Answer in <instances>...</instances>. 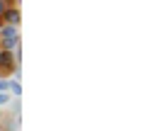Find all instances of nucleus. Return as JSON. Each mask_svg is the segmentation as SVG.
<instances>
[{
	"label": "nucleus",
	"mask_w": 146,
	"mask_h": 131,
	"mask_svg": "<svg viewBox=\"0 0 146 131\" xmlns=\"http://www.w3.org/2000/svg\"><path fill=\"white\" fill-rule=\"evenodd\" d=\"M10 5H15V0H0V15H3Z\"/></svg>",
	"instance_id": "423d86ee"
},
{
	"label": "nucleus",
	"mask_w": 146,
	"mask_h": 131,
	"mask_svg": "<svg viewBox=\"0 0 146 131\" xmlns=\"http://www.w3.org/2000/svg\"><path fill=\"white\" fill-rule=\"evenodd\" d=\"M7 85H10V80H0V92H7Z\"/></svg>",
	"instance_id": "0eeeda50"
},
{
	"label": "nucleus",
	"mask_w": 146,
	"mask_h": 131,
	"mask_svg": "<svg viewBox=\"0 0 146 131\" xmlns=\"http://www.w3.org/2000/svg\"><path fill=\"white\" fill-rule=\"evenodd\" d=\"M17 126H20V117H15V114H7V117H3L0 131H17Z\"/></svg>",
	"instance_id": "7ed1b4c3"
},
{
	"label": "nucleus",
	"mask_w": 146,
	"mask_h": 131,
	"mask_svg": "<svg viewBox=\"0 0 146 131\" xmlns=\"http://www.w3.org/2000/svg\"><path fill=\"white\" fill-rule=\"evenodd\" d=\"M10 102H12V97L7 92H0V107H10Z\"/></svg>",
	"instance_id": "39448f33"
},
{
	"label": "nucleus",
	"mask_w": 146,
	"mask_h": 131,
	"mask_svg": "<svg viewBox=\"0 0 146 131\" xmlns=\"http://www.w3.org/2000/svg\"><path fill=\"white\" fill-rule=\"evenodd\" d=\"M0 39H20V29L17 27H3L0 29Z\"/></svg>",
	"instance_id": "20e7f679"
},
{
	"label": "nucleus",
	"mask_w": 146,
	"mask_h": 131,
	"mask_svg": "<svg viewBox=\"0 0 146 131\" xmlns=\"http://www.w3.org/2000/svg\"><path fill=\"white\" fill-rule=\"evenodd\" d=\"M20 68L15 61V51H0V70H5V73H15V70Z\"/></svg>",
	"instance_id": "f03ea898"
},
{
	"label": "nucleus",
	"mask_w": 146,
	"mask_h": 131,
	"mask_svg": "<svg viewBox=\"0 0 146 131\" xmlns=\"http://www.w3.org/2000/svg\"><path fill=\"white\" fill-rule=\"evenodd\" d=\"M0 22H3V27H20L22 22V12H20V5H10L3 15H0Z\"/></svg>",
	"instance_id": "f257e3e1"
}]
</instances>
